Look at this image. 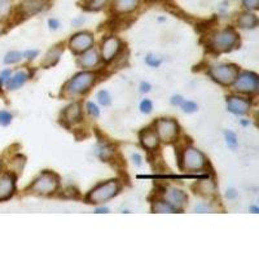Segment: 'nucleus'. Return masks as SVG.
<instances>
[{"label":"nucleus","instance_id":"20","mask_svg":"<svg viewBox=\"0 0 259 259\" xmlns=\"http://www.w3.org/2000/svg\"><path fill=\"white\" fill-rule=\"evenodd\" d=\"M237 25L241 29H254L258 25V18L252 13H244L237 19Z\"/></svg>","mask_w":259,"mask_h":259},{"label":"nucleus","instance_id":"10","mask_svg":"<svg viewBox=\"0 0 259 259\" xmlns=\"http://www.w3.org/2000/svg\"><path fill=\"white\" fill-rule=\"evenodd\" d=\"M92 44L93 36L89 33H79V34H75L73 38L70 39V48L78 53L89 50Z\"/></svg>","mask_w":259,"mask_h":259},{"label":"nucleus","instance_id":"41","mask_svg":"<svg viewBox=\"0 0 259 259\" xmlns=\"http://www.w3.org/2000/svg\"><path fill=\"white\" fill-rule=\"evenodd\" d=\"M225 196H227V198H235V197H236V192H235L233 190H229L228 192H227V194H225Z\"/></svg>","mask_w":259,"mask_h":259},{"label":"nucleus","instance_id":"21","mask_svg":"<svg viewBox=\"0 0 259 259\" xmlns=\"http://www.w3.org/2000/svg\"><path fill=\"white\" fill-rule=\"evenodd\" d=\"M196 190H198V193L204 194V196H211L215 192V184L213 182L206 180V182L198 183L196 186Z\"/></svg>","mask_w":259,"mask_h":259},{"label":"nucleus","instance_id":"9","mask_svg":"<svg viewBox=\"0 0 259 259\" xmlns=\"http://www.w3.org/2000/svg\"><path fill=\"white\" fill-rule=\"evenodd\" d=\"M165 201L178 211V210H182L183 207L187 205L188 196H187L186 192H183L182 190L170 188V190L165 193Z\"/></svg>","mask_w":259,"mask_h":259},{"label":"nucleus","instance_id":"17","mask_svg":"<svg viewBox=\"0 0 259 259\" xmlns=\"http://www.w3.org/2000/svg\"><path fill=\"white\" fill-rule=\"evenodd\" d=\"M27 79H29V74H27L26 71L21 70V71H17V73L8 78L5 85H7V88L9 89V91H15V89L19 88L21 86L25 85Z\"/></svg>","mask_w":259,"mask_h":259},{"label":"nucleus","instance_id":"25","mask_svg":"<svg viewBox=\"0 0 259 259\" xmlns=\"http://www.w3.org/2000/svg\"><path fill=\"white\" fill-rule=\"evenodd\" d=\"M22 58V53H19L17 51H12V52H8L4 57V64H16L18 62L19 60Z\"/></svg>","mask_w":259,"mask_h":259},{"label":"nucleus","instance_id":"23","mask_svg":"<svg viewBox=\"0 0 259 259\" xmlns=\"http://www.w3.org/2000/svg\"><path fill=\"white\" fill-rule=\"evenodd\" d=\"M152 211L153 213H175L176 210L169 205L166 201H157L152 206Z\"/></svg>","mask_w":259,"mask_h":259},{"label":"nucleus","instance_id":"27","mask_svg":"<svg viewBox=\"0 0 259 259\" xmlns=\"http://www.w3.org/2000/svg\"><path fill=\"white\" fill-rule=\"evenodd\" d=\"M225 136V141H227V145L232 149H236L237 147V136L235 132L232 131H225L224 132Z\"/></svg>","mask_w":259,"mask_h":259},{"label":"nucleus","instance_id":"33","mask_svg":"<svg viewBox=\"0 0 259 259\" xmlns=\"http://www.w3.org/2000/svg\"><path fill=\"white\" fill-rule=\"evenodd\" d=\"M242 4L246 9H250V11L258 9V0H242Z\"/></svg>","mask_w":259,"mask_h":259},{"label":"nucleus","instance_id":"22","mask_svg":"<svg viewBox=\"0 0 259 259\" xmlns=\"http://www.w3.org/2000/svg\"><path fill=\"white\" fill-rule=\"evenodd\" d=\"M61 52L62 51L60 50V48H54V50L50 51V52L46 54V58H44V61H43V65L44 66L54 65V64L58 61L60 56H61Z\"/></svg>","mask_w":259,"mask_h":259},{"label":"nucleus","instance_id":"38","mask_svg":"<svg viewBox=\"0 0 259 259\" xmlns=\"http://www.w3.org/2000/svg\"><path fill=\"white\" fill-rule=\"evenodd\" d=\"M9 77H11V71H9V70H4V71H1V74H0V78H1V81L3 82H7V79Z\"/></svg>","mask_w":259,"mask_h":259},{"label":"nucleus","instance_id":"43","mask_svg":"<svg viewBox=\"0 0 259 259\" xmlns=\"http://www.w3.org/2000/svg\"><path fill=\"white\" fill-rule=\"evenodd\" d=\"M250 210H252V211H253V213H254V214L259 213V209H258V207H256V206H252V207H250Z\"/></svg>","mask_w":259,"mask_h":259},{"label":"nucleus","instance_id":"31","mask_svg":"<svg viewBox=\"0 0 259 259\" xmlns=\"http://www.w3.org/2000/svg\"><path fill=\"white\" fill-rule=\"evenodd\" d=\"M152 109H153V104H152L151 100L145 99V100H143L140 103V112L144 113V114H149V113H152Z\"/></svg>","mask_w":259,"mask_h":259},{"label":"nucleus","instance_id":"4","mask_svg":"<svg viewBox=\"0 0 259 259\" xmlns=\"http://www.w3.org/2000/svg\"><path fill=\"white\" fill-rule=\"evenodd\" d=\"M60 179L54 173L44 171L35 179L34 183L31 184L30 190L38 194H51L57 190Z\"/></svg>","mask_w":259,"mask_h":259},{"label":"nucleus","instance_id":"30","mask_svg":"<svg viewBox=\"0 0 259 259\" xmlns=\"http://www.w3.org/2000/svg\"><path fill=\"white\" fill-rule=\"evenodd\" d=\"M180 106H182V109L186 113H194L198 109L197 104H196V103H193V101H186V100H184L182 103V105H180Z\"/></svg>","mask_w":259,"mask_h":259},{"label":"nucleus","instance_id":"11","mask_svg":"<svg viewBox=\"0 0 259 259\" xmlns=\"http://www.w3.org/2000/svg\"><path fill=\"white\" fill-rule=\"evenodd\" d=\"M250 109V101L248 99L239 96H228L227 97V110L236 116H242L249 112Z\"/></svg>","mask_w":259,"mask_h":259},{"label":"nucleus","instance_id":"5","mask_svg":"<svg viewBox=\"0 0 259 259\" xmlns=\"http://www.w3.org/2000/svg\"><path fill=\"white\" fill-rule=\"evenodd\" d=\"M209 74L215 82L221 83V85L228 86L232 85L239 75V68L232 64H222V65H215L210 68Z\"/></svg>","mask_w":259,"mask_h":259},{"label":"nucleus","instance_id":"8","mask_svg":"<svg viewBox=\"0 0 259 259\" xmlns=\"http://www.w3.org/2000/svg\"><path fill=\"white\" fill-rule=\"evenodd\" d=\"M183 169L186 170H200L206 165V157L194 148H188L184 151L182 157Z\"/></svg>","mask_w":259,"mask_h":259},{"label":"nucleus","instance_id":"3","mask_svg":"<svg viewBox=\"0 0 259 259\" xmlns=\"http://www.w3.org/2000/svg\"><path fill=\"white\" fill-rule=\"evenodd\" d=\"M237 39L239 36H237L236 31L229 27V29H224V30L218 31L217 34H214L210 39V46L217 52H227L236 46Z\"/></svg>","mask_w":259,"mask_h":259},{"label":"nucleus","instance_id":"35","mask_svg":"<svg viewBox=\"0 0 259 259\" xmlns=\"http://www.w3.org/2000/svg\"><path fill=\"white\" fill-rule=\"evenodd\" d=\"M22 56H25V57L27 58V60H34L36 56H38V51L36 50H33V51H26L25 53L22 54Z\"/></svg>","mask_w":259,"mask_h":259},{"label":"nucleus","instance_id":"28","mask_svg":"<svg viewBox=\"0 0 259 259\" xmlns=\"http://www.w3.org/2000/svg\"><path fill=\"white\" fill-rule=\"evenodd\" d=\"M97 101H99L101 105H104V106L110 105L112 100H110V96H109L108 91H100V92L97 93Z\"/></svg>","mask_w":259,"mask_h":259},{"label":"nucleus","instance_id":"2","mask_svg":"<svg viewBox=\"0 0 259 259\" xmlns=\"http://www.w3.org/2000/svg\"><path fill=\"white\" fill-rule=\"evenodd\" d=\"M93 83H95V74L91 71H83V73L77 74L66 83L65 93L69 96L81 95V93L87 92Z\"/></svg>","mask_w":259,"mask_h":259},{"label":"nucleus","instance_id":"15","mask_svg":"<svg viewBox=\"0 0 259 259\" xmlns=\"http://www.w3.org/2000/svg\"><path fill=\"white\" fill-rule=\"evenodd\" d=\"M140 144H141V147L148 149V151H155L159 144V138L157 135V132L149 130V128L144 130L140 134Z\"/></svg>","mask_w":259,"mask_h":259},{"label":"nucleus","instance_id":"26","mask_svg":"<svg viewBox=\"0 0 259 259\" xmlns=\"http://www.w3.org/2000/svg\"><path fill=\"white\" fill-rule=\"evenodd\" d=\"M109 0H88L87 1V9H89V11H99V9L105 7V4Z\"/></svg>","mask_w":259,"mask_h":259},{"label":"nucleus","instance_id":"19","mask_svg":"<svg viewBox=\"0 0 259 259\" xmlns=\"http://www.w3.org/2000/svg\"><path fill=\"white\" fill-rule=\"evenodd\" d=\"M140 0H114L113 9L117 13H130L138 8Z\"/></svg>","mask_w":259,"mask_h":259},{"label":"nucleus","instance_id":"12","mask_svg":"<svg viewBox=\"0 0 259 259\" xmlns=\"http://www.w3.org/2000/svg\"><path fill=\"white\" fill-rule=\"evenodd\" d=\"M121 48L120 39L116 36H109V38L103 40V46H101V56L104 58V61H112L114 56L118 53Z\"/></svg>","mask_w":259,"mask_h":259},{"label":"nucleus","instance_id":"18","mask_svg":"<svg viewBox=\"0 0 259 259\" xmlns=\"http://www.w3.org/2000/svg\"><path fill=\"white\" fill-rule=\"evenodd\" d=\"M97 62H99V53L95 50H91V48L85 51V53L78 58V65L82 66V68H87V69L95 66Z\"/></svg>","mask_w":259,"mask_h":259},{"label":"nucleus","instance_id":"13","mask_svg":"<svg viewBox=\"0 0 259 259\" xmlns=\"http://www.w3.org/2000/svg\"><path fill=\"white\" fill-rule=\"evenodd\" d=\"M16 188V178L11 173L3 174L0 176V201L8 200L11 197Z\"/></svg>","mask_w":259,"mask_h":259},{"label":"nucleus","instance_id":"16","mask_svg":"<svg viewBox=\"0 0 259 259\" xmlns=\"http://www.w3.org/2000/svg\"><path fill=\"white\" fill-rule=\"evenodd\" d=\"M48 5L47 0H23V3L21 4L22 12L26 16H34L39 12L44 11Z\"/></svg>","mask_w":259,"mask_h":259},{"label":"nucleus","instance_id":"29","mask_svg":"<svg viewBox=\"0 0 259 259\" xmlns=\"http://www.w3.org/2000/svg\"><path fill=\"white\" fill-rule=\"evenodd\" d=\"M13 120V116L7 110H0V126H8Z\"/></svg>","mask_w":259,"mask_h":259},{"label":"nucleus","instance_id":"32","mask_svg":"<svg viewBox=\"0 0 259 259\" xmlns=\"http://www.w3.org/2000/svg\"><path fill=\"white\" fill-rule=\"evenodd\" d=\"M87 112H88L89 116H92V117H99L100 116V110H99V108H97V105L96 104H93V103H87Z\"/></svg>","mask_w":259,"mask_h":259},{"label":"nucleus","instance_id":"24","mask_svg":"<svg viewBox=\"0 0 259 259\" xmlns=\"http://www.w3.org/2000/svg\"><path fill=\"white\" fill-rule=\"evenodd\" d=\"M12 8V0H0V21L7 18Z\"/></svg>","mask_w":259,"mask_h":259},{"label":"nucleus","instance_id":"40","mask_svg":"<svg viewBox=\"0 0 259 259\" xmlns=\"http://www.w3.org/2000/svg\"><path fill=\"white\" fill-rule=\"evenodd\" d=\"M50 27L52 29V30H56V29H58V26H60V23H58L57 19H50Z\"/></svg>","mask_w":259,"mask_h":259},{"label":"nucleus","instance_id":"1","mask_svg":"<svg viewBox=\"0 0 259 259\" xmlns=\"http://www.w3.org/2000/svg\"><path fill=\"white\" fill-rule=\"evenodd\" d=\"M121 190L118 180H108L106 183H101L96 188H93L86 197L88 204H103L116 196Z\"/></svg>","mask_w":259,"mask_h":259},{"label":"nucleus","instance_id":"36","mask_svg":"<svg viewBox=\"0 0 259 259\" xmlns=\"http://www.w3.org/2000/svg\"><path fill=\"white\" fill-rule=\"evenodd\" d=\"M184 101V99H183L182 96H173V99H171V104L173 105H178V106H180L182 105V103Z\"/></svg>","mask_w":259,"mask_h":259},{"label":"nucleus","instance_id":"7","mask_svg":"<svg viewBox=\"0 0 259 259\" xmlns=\"http://www.w3.org/2000/svg\"><path fill=\"white\" fill-rule=\"evenodd\" d=\"M155 132L163 143H173L179 134V124L174 120L162 118L155 123Z\"/></svg>","mask_w":259,"mask_h":259},{"label":"nucleus","instance_id":"42","mask_svg":"<svg viewBox=\"0 0 259 259\" xmlns=\"http://www.w3.org/2000/svg\"><path fill=\"white\" fill-rule=\"evenodd\" d=\"M96 213H108V209L106 207H101V209H97Z\"/></svg>","mask_w":259,"mask_h":259},{"label":"nucleus","instance_id":"34","mask_svg":"<svg viewBox=\"0 0 259 259\" xmlns=\"http://www.w3.org/2000/svg\"><path fill=\"white\" fill-rule=\"evenodd\" d=\"M145 62H147L149 66L157 68V66H159V64H161V60H159V58L153 57V56H151V54H149V56L147 57V60H145Z\"/></svg>","mask_w":259,"mask_h":259},{"label":"nucleus","instance_id":"6","mask_svg":"<svg viewBox=\"0 0 259 259\" xmlns=\"http://www.w3.org/2000/svg\"><path fill=\"white\" fill-rule=\"evenodd\" d=\"M232 85L241 93H256L259 88V78L256 73L244 71L237 75Z\"/></svg>","mask_w":259,"mask_h":259},{"label":"nucleus","instance_id":"37","mask_svg":"<svg viewBox=\"0 0 259 259\" xmlns=\"http://www.w3.org/2000/svg\"><path fill=\"white\" fill-rule=\"evenodd\" d=\"M140 91H141V92H148V91H151V85L143 82V83L140 85Z\"/></svg>","mask_w":259,"mask_h":259},{"label":"nucleus","instance_id":"39","mask_svg":"<svg viewBox=\"0 0 259 259\" xmlns=\"http://www.w3.org/2000/svg\"><path fill=\"white\" fill-rule=\"evenodd\" d=\"M132 159H134V163H135L136 166H140V165H141V157H140V155H138V153L132 155Z\"/></svg>","mask_w":259,"mask_h":259},{"label":"nucleus","instance_id":"14","mask_svg":"<svg viewBox=\"0 0 259 259\" xmlns=\"http://www.w3.org/2000/svg\"><path fill=\"white\" fill-rule=\"evenodd\" d=\"M62 120L68 124H75L82 120V108L79 103H74L69 105L62 112Z\"/></svg>","mask_w":259,"mask_h":259}]
</instances>
